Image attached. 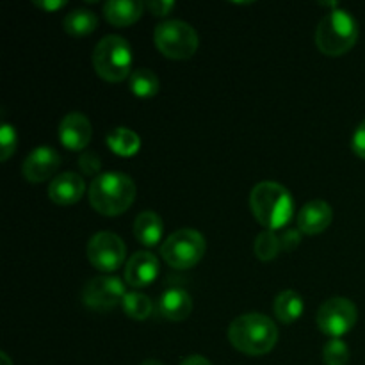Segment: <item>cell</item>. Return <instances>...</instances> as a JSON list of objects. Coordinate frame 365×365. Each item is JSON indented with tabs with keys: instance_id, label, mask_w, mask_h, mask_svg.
Masks as SVG:
<instances>
[{
	"instance_id": "1",
	"label": "cell",
	"mask_w": 365,
	"mask_h": 365,
	"mask_svg": "<svg viewBox=\"0 0 365 365\" xmlns=\"http://www.w3.org/2000/svg\"><path fill=\"white\" fill-rule=\"evenodd\" d=\"M228 341L237 351L248 356L267 355L278 342V328L264 314H245L228 327Z\"/></svg>"
},
{
	"instance_id": "2",
	"label": "cell",
	"mask_w": 365,
	"mask_h": 365,
	"mask_svg": "<svg viewBox=\"0 0 365 365\" xmlns=\"http://www.w3.org/2000/svg\"><path fill=\"white\" fill-rule=\"evenodd\" d=\"M250 207L255 220L266 230H280L291 221L294 202L287 189L278 182H259L250 195Z\"/></svg>"
},
{
	"instance_id": "3",
	"label": "cell",
	"mask_w": 365,
	"mask_h": 365,
	"mask_svg": "<svg viewBox=\"0 0 365 365\" xmlns=\"http://www.w3.org/2000/svg\"><path fill=\"white\" fill-rule=\"evenodd\" d=\"M89 203L103 216H120L134 203L135 184L128 175L120 171L102 173L89 185Z\"/></svg>"
},
{
	"instance_id": "4",
	"label": "cell",
	"mask_w": 365,
	"mask_h": 365,
	"mask_svg": "<svg viewBox=\"0 0 365 365\" xmlns=\"http://www.w3.org/2000/svg\"><path fill=\"white\" fill-rule=\"evenodd\" d=\"M359 39V24L344 9H334L316 29V45L323 53L339 57L349 52Z\"/></svg>"
},
{
	"instance_id": "5",
	"label": "cell",
	"mask_w": 365,
	"mask_h": 365,
	"mask_svg": "<svg viewBox=\"0 0 365 365\" xmlns=\"http://www.w3.org/2000/svg\"><path fill=\"white\" fill-rule=\"evenodd\" d=\"M93 66L96 75L107 82H121L130 77L132 48L127 39L118 34L100 39L93 52Z\"/></svg>"
},
{
	"instance_id": "6",
	"label": "cell",
	"mask_w": 365,
	"mask_h": 365,
	"mask_svg": "<svg viewBox=\"0 0 365 365\" xmlns=\"http://www.w3.org/2000/svg\"><path fill=\"white\" fill-rule=\"evenodd\" d=\"M153 41L163 56L175 61L192 57L200 45L198 32L192 29V25L182 20H166L157 25Z\"/></svg>"
},
{
	"instance_id": "7",
	"label": "cell",
	"mask_w": 365,
	"mask_h": 365,
	"mask_svg": "<svg viewBox=\"0 0 365 365\" xmlns=\"http://www.w3.org/2000/svg\"><path fill=\"white\" fill-rule=\"evenodd\" d=\"M205 237L192 228L173 232L160 246V255L175 269H191L205 255Z\"/></svg>"
},
{
	"instance_id": "8",
	"label": "cell",
	"mask_w": 365,
	"mask_h": 365,
	"mask_svg": "<svg viewBox=\"0 0 365 365\" xmlns=\"http://www.w3.org/2000/svg\"><path fill=\"white\" fill-rule=\"evenodd\" d=\"M359 319L355 303L348 298H330L317 310V327L323 334L339 339L353 330Z\"/></svg>"
},
{
	"instance_id": "9",
	"label": "cell",
	"mask_w": 365,
	"mask_h": 365,
	"mask_svg": "<svg viewBox=\"0 0 365 365\" xmlns=\"http://www.w3.org/2000/svg\"><path fill=\"white\" fill-rule=\"evenodd\" d=\"M88 259L93 266L103 273H113L120 269L127 257V248L120 235L113 232H98L88 242Z\"/></svg>"
},
{
	"instance_id": "10",
	"label": "cell",
	"mask_w": 365,
	"mask_h": 365,
	"mask_svg": "<svg viewBox=\"0 0 365 365\" xmlns=\"http://www.w3.org/2000/svg\"><path fill=\"white\" fill-rule=\"evenodd\" d=\"M125 296H127V291H125L123 282L118 277L103 274V277H96L88 282L84 292H82V302L96 312H107L123 303Z\"/></svg>"
},
{
	"instance_id": "11",
	"label": "cell",
	"mask_w": 365,
	"mask_h": 365,
	"mask_svg": "<svg viewBox=\"0 0 365 365\" xmlns=\"http://www.w3.org/2000/svg\"><path fill=\"white\" fill-rule=\"evenodd\" d=\"M61 164V155L50 146H38L21 164V173L31 184H39L52 177Z\"/></svg>"
},
{
	"instance_id": "12",
	"label": "cell",
	"mask_w": 365,
	"mask_h": 365,
	"mask_svg": "<svg viewBox=\"0 0 365 365\" xmlns=\"http://www.w3.org/2000/svg\"><path fill=\"white\" fill-rule=\"evenodd\" d=\"M57 134H59L61 143H63L68 150L81 152V150H84L86 146H88V143L91 141V121H89L88 116L82 113H68L66 116L61 120Z\"/></svg>"
},
{
	"instance_id": "13",
	"label": "cell",
	"mask_w": 365,
	"mask_h": 365,
	"mask_svg": "<svg viewBox=\"0 0 365 365\" xmlns=\"http://www.w3.org/2000/svg\"><path fill=\"white\" fill-rule=\"evenodd\" d=\"M159 274V259L150 252H138L125 266V282L130 287H148Z\"/></svg>"
},
{
	"instance_id": "14",
	"label": "cell",
	"mask_w": 365,
	"mask_h": 365,
	"mask_svg": "<svg viewBox=\"0 0 365 365\" xmlns=\"http://www.w3.org/2000/svg\"><path fill=\"white\" fill-rule=\"evenodd\" d=\"M334 220V210L324 200L305 203L298 214V230L307 235H317L327 230Z\"/></svg>"
},
{
	"instance_id": "15",
	"label": "cell",
	"mask_w": 365,
	"mask_h": 365,
	"mask_svg": "<svg viewBox=\"0 0 365 365\" xmlns=\"http://www.w3.org/2000/svg\"><path fill=\"white\" fill-rule=\"evenodd\" d=\"M86 191V184L81 175L73 171L59 173L48 185V196L57 205H73L82 198Z\"/></svg>"
},
{
	"instance_id": "16",
	"label": "cell",
	"mask_w": 365,
	"mask_h": 365,
	"mask_svg": "<svg viewBox=\"0 0 365 365\" xmlns=\"http://www.w3.org/2000/svg\"><path fill=\"white\" fill-rule=\"evenodd\" d=\"M157 310L168 321H184L192 312V299L184 289L171 287L160 294Z\"/></svg>"
},
{
	"instance_id": "17",
	"label": "cell",
	"mask_w": 365,
	"mask_h": 365,
	"mask_svg": "<svg viewBox=\"0 0 365 365\" xmlns=\"http://www.w3.org/2000/svg\"><path fill=\"white\" fill-rule=\"evenodd\" d=\"M145 4L138 0H109L103 6V16L116 27H128L141 18Z\"/></svg>"
},
{
	"instance_id": "18",
	"label": "cell",
	"mask_w": 365,
	"mask_h": 365,
	"mask_svg": "<svg viewBox=\"0 0 365 365\" xmlns=\"http://www.w3.org/2000/svg\"><path fill=\"white\" fill-rule=\"evenodd\" d=\"M164 225L163 220L157 212L153 210H145V212L139 214L134 221V235L143 246H157L163 237Z\"/></svg>"
},
{
	"instance_id": "19",
	"label": "cell",
	"mask_w": 365,
	"mask_h": 365,
	"mask_svg": "<svg viewBox=\"0 0 365 365\" xmlns=\"http://www.w3.org/2000/svg\"><path fill=\"white\" fill-rule=\"evenodd\" d=\"M107 145L116 155L132 157L141 148V139L134 130L127 127H118L107 134Z\"/></svg>"
},
{
	"instance_id": "20",
	"label": "cell",
	"mask_w": 365,
	"mask_h": 365,
	"mask_svg": "<svg viewBox=\"0 0 365 365\" xmlns=\"http://www.w3.org/2000/svg\"><path fill=\"white\" fill-rule=\"evenodd\" d=\"M274 316L285 324L294 323L303 314V298L294 291H284L274 299Z\"/></svg>"
},
{
	"instance_id": "21",
	"label": "cell",
	"mask_w": 365,
	"mask_h": 365,
	"mask_svg": "<svg viewBox=\"0 0 365 365\" xmlns=\"http://www.w3.org/2000/svg\"><path fill=\"white\" fill-rule=\"evenodd\" d=\"M96 25H98V16L89 9H75L64 18V31L75 38L91 34Z\"/></svg>"
},
{
	"instance_id": "22",
	"label": "cell",
	"mask_w": 365,
	"mask_h": 365,
	"mask_svg": "<svg viewBox=\"0 0 365 365\" xmlns=\"http://www.w3.org/2000/svg\"><path fill=\"white\" fill-rule=\"evenodd\" d=\"M128 88L139 98H152L159 93V77L148 68H139L128 77Z\"/></svg>"
},
{
	"instance_id": "23",
	"label": "cell",
	"mask_w": 365,
	"mask_h": 365,
	"mask_svg": "<svg viewBox=\"0 0 365 365\" xmlns=\"http://www.w3.org/2000/svg\"><path fill=\"white\" fill-rule=\"evenodd\" d=\"M121 307H123V312L135 321L148 319L153 310L152 299L141 292H127Z\"/></svg>"
},
{
	"instance_id": "24",
	"label": "cell",
	"mask_w": 365,
	"mask_h": 365,
	"mask_svg": "<svg viewBox=\"0 0 365 365\" xmlns=\"http://www.w3.org/2000/svg\"><path fill=\"white\" fill-rule=\"evenodd\" d=\"M255 255L257 259L262 260V262H269L274 260L280 253L282 245H280V235L274 234L273 230H264L257 235L255 239Z\"/></svg>"
},
{
	"instance_id": "25",
	"label": "cell",
	"mask_w": 365,
	"mask_h": 365,
	"mask_svg": "<svg viewBox=\"0 0 365 365\" xmlns=\"http://www.w3.org/2000/svg\"><path fill=\"white\" fill-rule=\"evenodd\" d=\"M323 360L327 365H348L349 348L341 339H331L323 348Z\"/></svg>"
},
{
	"instance_id": "26",
	"label": "cell",
	"mask_w": 365,
	"mask_h": 365,
	"mask_svg": "<svg viewBox=\"0 0 365 365\" xmlns=\"http://www.w3.org/2000/svg\"><path fill=\"white\" fill-rule=\"evenodd\" d=\"M0 148H2V157H0L2 163H6L16 150V130L7 121H4L0 127Z\"/></svg>"
},
{
	"instance_id": "27",
	"label": "cell",
	"mask_w": 365,
	"mask_h": 365,
	"mask_svg": "<svg viewBox=\"0 0 365 365\" xmlns=\"http://www.w3.org/2000/svg\"><path fill=\"white\" fill-rule=\"evenodd\" d=\"M78 168H81L82 173L86 175H96L100 173V168H102V163L96 157V153L86 152L78 157Z\"/></svg>"
},
{
	"instance_id": "28",
	"label": "cell",
	"mask_w": 365,
	"mask_h": 365,
	"mask_svg": "<svg viewBox=\"0 0 365 365\" xmlns=\"http://www.w3.org/2000/svg\"><path fill=\"white\" fill-rule=\"evenodd\" d=\"M299 242H302V232L296 230V228H289L280 235L282 250H285V252H292L294 248H298Z\"/></svg>"
},
{
	"instance_id": "29",
	"label": "cell",
	"mask_w": 365,
	"mask_h": 365,
	"mask_svg": "<svg viewBox=\"0 0 365 365\" xmlns=\"http://www.w3.org/2000/svg\"><path fill=\"white\" fill-rule=\"evenodd\" d=\"M351 148L356 157H360V159L365 160V120L359 125V127H356L355 134H353Z\"/></svg>"
},
{
	"instance_id": "30",
	"label": "cell",
	"mask_w": 365,
	"mask_h": 365,
	"mask_svg": "<svg viewBox=\"0 0 365 365\" xmlns=\"http://www.w3.org/2000/svg\"><path fill=\"white\" fill-rule=\"evenodd\" d=\"M145 7H148L150 13L155 14V16H168L175 9V2H170V0H150V2L145 4Z\"/></svg>"
},
{
	"instance_id": "31",
	"label": "cell",
	"mask_w": 365,
	"mask_h": 365,
	"mask_svg": "<svg viewBox=\"0 0 365 365\" xmlns=\"http://www.w3.org/2000/svg\"><path fill=\"white\" fill-rule=\"evenodd\" d=\"M34 4L45 11H57V9H61V7L66 6V2H64V0H43V2L41 0H34Z\"/></svg>"
},
{
	"instance_id": "32",
	"label": "cell",
	"mask_w": 365,
	"mask_h": 365,
	"mask_svg": "<svg viewBox=\"0 0 365 365\" xmlns=\"http://www.w3.org/2000/svg\"><path fill=\"white\" fill-rule=\"evenodd\" d=\"M180 365H212L205 356H200V355H191L187 356L185 360H182Z\"/></svg>"
},
{
	"instance_id": "33",
	"label": "cell",
	"mask_w": 365,
	"mask_h": 365,
	"mask_svg": "<svg viewBox=\"0 0 365 365\" xmlns=\"http://www.w3.org/2000/svg\"><path fill=\"white\" fill-rule=\"evenodd\" d=\"M0 362H2V365H13V362H11V359L6 353H0Z\"/></svg>"
},
{
	"instance_id": "34",
	"label": "cell",
	"mask_w": 365,
	"mask_h": 365,
	"mask_svg": "<svg viewBox=\"0 0 365 365\" xmlns=\"http://www.w3.org/2000/svg\"><path fill=\"white\" fill-rule=\"evenodd\" d=\"M141 365H163V362H159V360H146Z\"/></svg>"
}]
</instances>
